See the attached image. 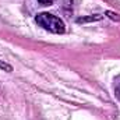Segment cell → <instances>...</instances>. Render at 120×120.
Listing matches in <instances>:
<instances>
[{"label":"cell","instance_id":"cell-1","mask_svg":"<svg viewBox=\"0 0 120 120\" xmlns=\"http://www.w3.org/2000/svg\"><path fill=\"white\" fill-rule=\"evenodd\" d=\"M35 22L42 27L45 31H49L52 34H64L66 32V25L63 20L59 17L50 14V13H41L35 17Z\"/></svg>","mask_w":120,"mask_h":120},{"label":"cell","instance_id":"cell-2","mask_svg":"<svg viewBox=\"0 0 120 120\" xmlns=\"http://www.w3.org/2000/svg\"><path fill=\"white\" fill-rule=\"evenodd\" d=\"M102 20V15L101 14H95V15H90V17H81L77 20L78 24H84V22H92V21H99Z\"/></svg>","mask_w":120,"mask_h":120},{"label":"cell","instance_id":"cell-3","mask_svg":"<svg viewBox=\"0 0 120 120\" xmlns=\"http://www.w3.org/2000/svg\"><path fill=\"white\" fill-rule=\"evenodd\" d=\"M106 15L112 20H116V21H120V14H116L113 11H106Z\"/></svg>","mask_w":120,"mask_h":120},{"label":"cell","instance_id":"cell-4","mask_svg":"<svg viewBox=\"0 0 120 120\" xmlns=\"http://www.w3.org/2000/svg\"><path fill=\"white\" fill-rule=\"evenodd\" d=\"M0 68H1V70H6V71H11V70H13V67H11L10 64L4 63V61H0Z\"/></svg>","mask_w":120,"mask_h":120},{"label":"cell","instance_id":"cell-5","mask_svg":"<svg viewBox=\"0 0 120 120\" xmlns=\"http://www.w3.org/2000/svg\"><path fill=\"white\" fill-rule=\"evenodd\" d=\"M38 1H39L42 6H49V4H52L55 0H38Z\"/></svg>","mask_w":120,"mask_h":120}]
</instances>
